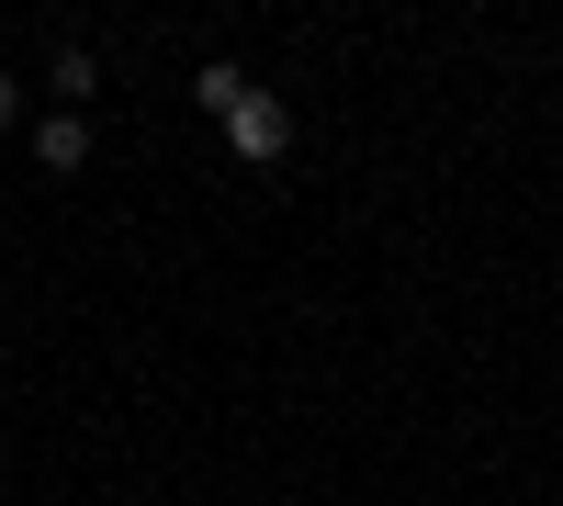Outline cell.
I'll use <instances>...</instances> for the list:
<instances>
[{
    "mask_svg": "<svg viewBox=\"0 0 563 506\" xmlns=\"http://www.w3.org/2000/svg\"><path fill=\"white\" fill-rule=\"evenodd\" d=\"M225 135H238V158H282V135H294V113H282L271 90H249V102L225 113Z\"/></svg>",
    "mask_w": 563,
    "mask_h": 506,
    "instance_id": "cell-1",
    "label": "cell"
},
{
    "mask_svg": "<svg viewBox=\"0 0 563 506\" xmlns=\"http://www.w3.org/2000/svg\"><path fill=\"white\" fill-rule=\"evenodd\" d=\"M79 158H90V124L79 113H45L34 124V169H79Z\"/></svg>",
    "mask_w": 563,
    "mask_h": 506,
    "instance_id": "cell-2",
    "label": "cell"
},
{
    "mask_svg": "<svg viewBox=\"0 0 563 506\" xmlns=\"http://www.w3.org/2000/svg\"><path fill=\"white\" fill-rule=\"evenodd\" d=\"M45 90H57V102L79 113L90 90H102V57H90V45H57V68H45Z\"/></svg>",
    "mask_w": 563,
    "mask_h": 506,
    "instance_id": "cell-3",
    "label": "cell"
},
{
    "mask_svg": "<svg viewBox=\"0 0 563 506\" xmlns=\"http://www.w3.org/2000/svg\"><path fill=\"white\" fill-rule=\"evenodd\" d=\"M192 90H203V113H238V102H249V68H225V57H214Z\"/></svg>",
    "mask_w": 563,
    "mask_h": 506,
    "instance_id": "cell-4",
    "label": "cell"
},
{
    "mask_svg": "<svg viewBox=\"0 0 563 506\" xmlns=\"http://www.w3.org/2000/svg\"><path fill=\"white\" fill-rule=\"evenodd\" d=\"M12 124H23V79L0 68V135H12Z\"/></svg>",
    "mask_w": 563,
    "mask_h": 506,
    "instance_id": "cell-5",
    "label": "cell"
}]
</instances>
